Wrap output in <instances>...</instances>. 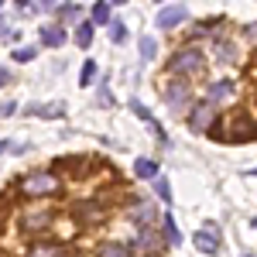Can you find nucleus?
Wrapping results in <instances>:
<instances>
[{"mask_svg": "<svg viewBox=\"0 0 257 257\" xmlns=\"http://www.w3.org/2000/svg\"><path fill=\"white\" fill-rule=\"evenodd\" d=\"M192 243H196V250H202V254H223V240H219V230L209 223V226H202V230H196L192 233Z\"/></svg>", "mask_w": 257, "mask_h": 257, "instance_id": "obj_10", "label": "nucleus"}, {"mask_svg": "<svg viewBox=\"0 0 257 257\" xmlns=\"http://www.w3.org/2000/svg\"><path fill=\"white\" fill-rule=\"evenodd\" d=\"M134 175H138V178H148V182L161 178L158 161H151V158H138V161H134Z\"/></svg>", "mask_w": 257, "mask_h": 257, "instance_id": "obj_17", "label": "nucleus"}, {"mask_svg": "<svg viewBox=\"0 0 257 257\" xmlns=\"http://www.w3.org/2000/svg\"><path fill=\"white\" fill-rule=\"evenodd\" d=\"M103 216H106V206L99 199H82L72 206V219L79 226H96V223H103Z\"/></svg>", "mask_w": 257, "mask_h": 257, "instance_id": "obj_7", "label": "nucleus"}, {"mask_svg": "<svg viewBox=\"0 0 257 257\" xmlns=\"http://www.w3.org/2000/svg\"><path fill=\"white\" fill-rule=\"evenodd\" d=\"M52 223H55L52 206H41V202H28V206L18 213V230H21V233H31V237H38V233H45V230H52Z\"/></svg>", "mask_w": 257, "mask_h": 257, "instance_id": "obj_4", "label": "nucleus"}, {"mask_svg": "<svg viewBox=\"0 0 257 257\" xmlns=\"http://www.w3.org/2000/svg\"><path fill=\"white\" fill-rule=\"evenodd\" d=\"M11 59L21 62V65H28L31 59H38V45H18V48L11 52Z\"/></svg>", "mask_w": 257, "mask_h": 257, "instance_id": "obj_23", "label": "nucleus"}, {"mask_svg": "<svg viewBox=\"0 0 257 257\" xmlns=\"http://www.w3.org/2000/svg\"><path fill=\"white\" fill-rule=\"evenodd\" d=\"M93 79H96V62L86 59L82 69H79V86H93Z\"/></svg>", "mask_w": 257, "mask_h": 257, "instance_id": "obj_26", "label": "nucleus"}, {"mask_svg": "<svg viewBox=\"0 0 257 257\" xmlns=\"http://www.w3.org/2000/svg\"><path fill=\"white\" fill-rule=\"evenodd\" d=\"M202 69H206V55H202V48L199 45H182L172 52V59H168V76L172 79H196L202 76Z\"/></svg>", "mask_w": 257, "mask_h": 257, "instance_id": "obj_3", "label": "nucleus"}, {"mask_svg": "<svg viewBox=\"0 0 257 257\" xmlns=\"http://www.w3.org/2000/svg\"><path fill=\"white\" fill-rule=\"evenodd\" d=\"M65 41H69V31H65L62 24H45V28H41V45H45V48H62Z\"/></svg>", "mask_w": 257, "mask_h": 257, "instance_id": "obj_13", "label": "nucleus"}, {"mask_svg": "<svg viewBox=\"0 0 257 257\" xmlns=\"http://www.w3.org/2000/svg\"><path fill=\"white\" fill-rule=\"evenodd\" d=\"M127 216H131V223H134L138 230H151L155 223H161L155 202H148V199H134V202H131V209H127Z\"/></svg>", "mask_w": 257, "mask_h": 257, "instance_id": "obj_9", "label": "nucleus"}, {"mask_svg": "<svg viewBox=\"0 0 257 257\" xmlns=\"http://www.w3.org/2000/svg\"><path fill=\"white\" fill-rule=\"evenodd\" d=\"M14 189H18L21 199H28V202H41V199H52L62 192V178L52 172V168H35V172H28V175H21L14 182Z\"/></svg>", "mask_w": 257, "mask_h": 257, "instance_id": "obj_1", "label": "nucleus"}, {"mask_svg": "<svg viewBox=\"0 0 257 257\" xmlns=\"http://www.w3.org/2000/svg\"><path fill=\"white\" fill-rule=\"evenodd\" d=\"M55 14H59V24H62V18H79V4H65V7H59Z\"/></svg>", "mask_w": 257, "mask_h": 257, "instance_id": "obj_29", "label": "nucleus"}, {"mask_svg": "<svg viewBox=\"0 0 257 257\" xmlns=\"http://www.w3.org/2000/svg\"><path fill=\"white\" fill-rule=\"evenodd\" d=\"M185 21H189V7H185V4H168V7H161V11H158L155 24H158L161 31H172V28L185 24Z\"/></svg>", "mask_w": 257, "mask_h": 257, "instance_id": "obj_11", "label": "nucleus"}, {"mask_svg": "<svg viewBox=\"0 0 257 257\" xmlns=\"http://www.w3.org/2000/svg\"><path fill=\"white\" fill-rule=\"evenodd\" d=\"M93 35H96V24L93 21H82L79 28H76V45L79 48H89L93 45Z\"/></svg>", "mask_w": 257, "mask_h": 257, "instance_id": "obj_21", "label": "nucleus"}, {"mask_svg": "<svg viewBox=\"0 0 257 257\" xmlns=\"http://www.w3.org/2000/svg\"><path fill=\"white\" fill-rule=\"evenodd\" d=\"M89 21H93V24H106V28H110V24H113V14H110V4H106V0H99V4H93V14H89Z\"/></svg>", "mask_w": 257, "mask_h": 257, "instance_id": "obj_22", "label": "nucleus"}, {"mask_svg": "<svg viewBox=\"0 0 257 257\" xmlns=\"http://www.w3.org/2000/svg\"><path fill=\"white\" fill-rule=\"evenodd\" d=\"M28 113H38V117L55 120V117L65 113V106H62V103H31V106H28Z\"/></svg>", "mask_w": 257, "mask_h": 257, "instance_id": "obj_19", "label": "nucleus"}, {"mask_svg": "<svg viewBox=\"0 0 257 257\" xmlns=\"http://www.w3.org/2000/svg\"><path fill=\"white\" fill-rule=\"evenodd\" d=\"M254 79H257V55H254Z\"/></svg>", "mask_w": 257, "mask_h": 257, "instance_id": "obj_32", "label": "nucleus"}, {"mask_svg": "<svg viewBox=\"0 0 257 257\" xmlns=\"http://www.w3.org/2000/svg\"><path fill=\"white\" fill-rule=\"evenodd\" d=\"M110 41H113V45H123V41H127V28H123V21H113V24H110Z\"/></svg>", "mask_w": 257, "mask_h": 257, "instance_id": "obj_28", "label": "nucleus"}, {"mask_svg": "<svg viewBox=\"0 0 257 257\" xmlns=\"http://www.w3.org/2000/svg\"><path fill=\"white\" fill-rule=\"evenodd\" d=\"M96 257H134V254H131V247H127V243L110 240V243H103V247L96 250Z\"/></svg>", "mask_w": 257, "mask_h": 257, "instance_id": "obj_20", "label": "nucleus"}, {"mask_svg": "<svg viewBox=\"0 0 257 257\" xmlns=\"http://www.w3.org/2000/svg\"><path fill=\"white\" fill-rule=\"evenodd\" d=\"M89 165V158H82V155H69V158H55L52 168H72V172H82Z\"/></svg>", "mask_w": 257, "mask_h": 257, "instance_id": "obj_24", "label": "nucleus"}, {"mask_svg": "<svg viewBox=\"0 0 257 257\" xmlns=\"http://www.w3.org/2000/svg\"><path fill=\"white\" fill-rule=\"evenodd\" d=\"M219 106H213L209 99H202V103H196L192 110H189V131L192 134H213L219 123Z\"/></svg>", "mask_w": 257, "mask_h": 257, "instance_id": "obj_5", "label": "nucleus"}, {"mask_svg": "<svg viewBox=\"0 0 257 257\" xmlns=\"http://www.w3.org/2000/svg\"><path fill=\"white\" fill-rule=\"evenodd\" d=\"M24 257H65V247H62L59 240H35Z\"/></svg>", "mask_w": 257, "mask_h": 257, "instance_id": "obj_12", "label": "nucleus"}, {"mask_svg": "<svg viewBox=\"0 0 257 257\" xmlns=\"http://www.w3.org/2000/svg\"><path fill=\"white\" fill-rule=\"evenodd\" d=\"M250 226H254V230H257V216H254V219H250Z\"/></svg>", "mask_w": 257, "mask_h": 257, "instance_id": "obj_33", "label": "nucleus"}, {"mask_svg": "<svg viewBox=\"0 0 257 257\" xmlns=\"http://www.w3.org/2000/svg\"><path fill=\"white\" fill-rule=\"evenodd\" d=\"M216 141H226V144H247V141L257 138V120L247 113V110H233L230 117L223 120V127L216 123V131L209 134Z\"/></svg>", "mask_w": 257, "mask_h": 257, "instance_id": "obj_2", "label": "nucleus"}, {"mask_svg": "<svg viewBox=\"0 0 257 257\" xmlns=\"http://www.w3.org/2000/svg\"><path fill=\"white\" fill-rule=\"evenodd\" d=\"M7 82H11V72H7V69L0 65V86H7Z\"/></svg>", "mask_w": 257, "mask_h": 257, "instance_id": "obj_31", "label": "nucleus"}, {"mask_svg": "<svg viewBox=\"0 0 257 257\" xmlns=\"http://www.w3.org/2000/svg\"><path fill=\"white\" fill-rule=\"evenodd\" d=\"M243 35H247L250 41H257V21H254V24H247V28H243Z\"/></svg>", "mask_w": 257, "mask_h": 257, "instance_id": "obj_30", "label": "nucleus"}, {"mask_svg": "<svg viewBox=\"0 0 257 257\" xmlns=\"http://www.w3.org/2000/svg\"><path fill=\"white\" fill-rule=\"evenodd\" d=\"M161 99H165L168 113L192 110V106H189V103H192V86H189L185 79H168V82H165V89H161Z\"/></svg>", "mask_w": 257, "mask_h": 257, "instance_id": "obj_6", "label": "nucleus"}, {"mask_svg": "<svg viewBox=\"0 0 257 257\" xmlns=\"http://www.w3.org/2000/svg\"><path fill=\"white\" fill-rule=\"evenodd\" d=\"M155 192H158L161 202H168V206H172V185H168V178H165V175L155 178Z\"/></svg>", "mask_w": 257, "mask_h": 257, "instance_id": "obj_27", "label": "nucleus"}, {"mask_svg": "<svg viewBox=\"0 0 257 257\" xmlns=\"http://www.w3.org/2000/svg\"><path fill=\"white\" fill-rule=\"evenodd\" d=\"M161 233H165V240H168L172 247H178V243H182V233H178V223H175V216H172V213H165V216H161Z\"/></svg>", "mask_w": 257, "mask_h": 257, "instance_id": "obj_18", "label": "nucleus"}, {"mask_svg": "<svg viewBox=\"0 0 257 257\" xmlns=\"http://www.w3.org/2000/svg\"><path fill=\"white\" fill-rule=\"evenodd\" d=\"M213 59H216L219 65H233V62H237V48H233V41L216 38V41H213Z\"/></svg>", "mask_w": 257, "mask_h": 257, "instance_id": "obj_14", "label": "nucleus"}, {"mask_svg": "<svg viewBox=\"0 0 257 257\" xmlns=\"http://www.w3.org/2000/svg\"><path fill=\"white\" fill-rule=\"evenodd\" d=\"M131 110H134V113H138L141 120H144V123H148V127H151V131H155V134H158V141L161 144H165V148H168V134H165V131H161V123L155 117H151V110H148V106H141L138 99H131Z\"/></svg>", "mask_w": 257, "mask_h": 257, "instance_id": "obj_15", "label": "nucleus"}, {"mask_svg": "<svg viewBox=\"0 0 257 257\" xmlns=\"http://www.w3.org/2000/svg\"><path fill=\"white\" fill-rule=\"evenodd\" d=\"M226 24V18H209V21H196L192 24V31H189V38H192V45H196V38H209V35H216L213 28H223Z\"/></svg>", "mask_w": 257, "mask_h": 257, "instance_id": "obj_16", "label": "nucleus"}, {"mask_svg": "<svg viewBox=\"0 0 257 257\" xmlns=\"http://www.w3.org/2000/svg\"><path fill=\"white\" fill-rule=\"evenodd\" d=\"M138 48H141V59H144V62H151V59H155V55H158V41L151 38V35H144V38H141V45H138Z\"/></svg>", "mask_w": 257, "mask_h": 257, "instance_id": "obj_25", "label": "nucleus"}, {"mask_svg": "<svg viewBox=\"0 0 257 257\" xmlns=\"http://www.w3.org/2000/svg\"><path fill=\"white\" fill-rule=\"evenodd\" d=\"M0 35H4V18H0Z\"/></svg>", "mask_w": 257, "mask_h": 257, "instance_id": "obj_34", "label": "nucleus"}, {"mask_svg": "<svg viewBox=\"0 0 257 257\" xmlns=\"http://www.w3.org/2000/svg\"><path fill=\"white\" fill-rule=\"evenodd\" d=\"M206 99H209L213 106H230V103L237 99V82L230 79V76L213 79L209 86H206Z\"/></svg>", "mask_w": 257, "mask_h": 257, "instance_id": "obj_8", "label": "nucleus"}]
</instances>
